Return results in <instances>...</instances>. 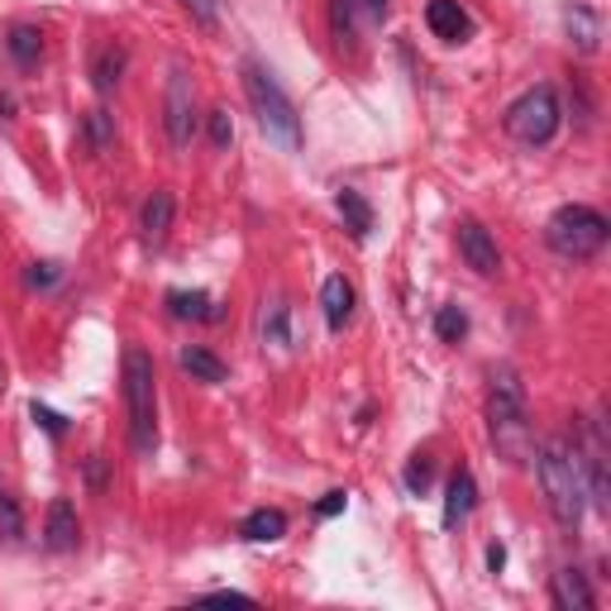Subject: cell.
<instances>
[{
	"label": "cell",
	"mask_w": 611,
	"mask_h": 611,
	"mask_svg": "<svg viewBox=\"0 0 611 611\" xmlns=\"http://www.w3.org/2000/svg\"><path fill=\"white\" fill-rule=\"evenodd\" d=\"M487 430H492V444L506 463H526L530 449H535V435H530V420H526V387H521V373L512 363H497L487 373Z\"/></svg>",
	"instance_id": "obj_1"
},
{
	"label": "cell",
	"mask_w": 611,
	"mask_h": 611,
	"mask_svg": "<svg viewBox=\"0 0 611 611\" xmlns=\"http://www.w3.org/2000/svg\"><path fill=\"white\" fill-rule=\"evenodd\" d=\"M535 473H540L549 516H555L564 530H578V526H583L588 487H583V469H578L574 449L564 444V440H545L540 449H535Z\"/></svg>",
	"instance_id": "obj_2"
},
{
	"label": "cell",
	"mask_w": 611,
	"mask_h": 611,
	"mask_svg": "<svg viewBox=\"0 0 611 611\" xmlns=\"http://www.w3.org/2000/svg\"><path fill=\"white\" fill-rule=\"evenodd\" d=\"M125 406H129V440L135 454L149 459L158 449V368L149 349L125 354Z\"/></svg>",
	"instance_id": "obj_3"
},
{
	"label": "cell",
	"mask_w": 611,
	"mask_h": 611,
	"mask_svg": "<svg viewBox=\"0 0 611 611\" xmlns=\"http://www.w3.org/2000/svg\"><path fill=\"white\" fill-rule=\"evenodd\" d=\"M244 96H249V106L258 115V129L278 149H301V115L264 63H244Z\"/></svg>",
	"instance_id": "obj_4"
},
{
	"label": "cell",
	"mask_w": 611,
	"mask_h": 611,
	"mask_svg": "<svg viewBox=\"0 0 611 611\" xmlns=\"http://www.w3.org/2000/svg\"><path fill=\"white\" fill-rule=\"evenodd\" d=\"M607 235H611L607 215L592 211V206H578V201H574V206H559L555 215H549V225H545V244L559 258H574V264L598 258L607 249Z\"/></svg>",
	"instance_id": "obj_5"
},
{
	"label": "cell",
	"mask_w": 611,
	"mask_h": 611,
	"mask_svg": "<svg viewBox=\"0 0 611 611\" xmlns=\"http://www.w3.org/2000/svg\"><path fill=\"white\" fill-rule=\"evenodd\" d=\"M559 96L555 86H530L526 96H516L512 106H506V135H512L516 143H530V149H540V143H549L559 135Z\"/></svg>",
	"instance_id": "obj_6"
},
{
	"label": "cell",
	"mask_w": 611,
	"mask_h": 611,
	"mask_svg": "<svg viewBox=\"0 0 611 611\" xmlns=\"http://www.w3.org/2000/svg\"><path fill=\"white\" fill-rule=\"evenodd\" d=\"M163 129H168V143H172V149H186V143H192V129H196V86H192V72H186L182 63L168 72Z\"/></svg>",
	"instance_id": "obj_7"
},
{
	"label": "cell",
	"mask_w": 611,
	"mask_h": 611,
	"mask_svg": "<svg viewBox=\"0 0 611 611\" xmlns=\"http://www.w3.org/2000/svg\"><path fill=\"white\" fill-rule=\"evenodd\" d=\"M574 459H578V469H583V487H588V497L607 506L611 502V478H607V440H602V430L598 426H583V435H578V444H574Z\"/></svg>",
	"instance_id": "obj_8"
},
{
	"label": "cell",
	"mask_w": 611,
	"mask_h": 611,
	"mask_svg": "<svg viewBox=\"0 0 611 611\" xmlns=\"http://www.w3.org/2000/svg\"><path fill=\"white\" fill-rule=\"evenodd\" d=\"M454 239H459V254H463V264H469L478 278H497L502 272V254H497V239L487 235L478 221H459L454 229Z\"/></svg>",
	"instance_id": "obj_9"
},
{
	"label": "cell",
	"mask_w": 611,
	"mask_h": 611,
	"mask_svg": "<svg viewBox=\"0 0 611 611\" xmlns=\"http://www.w3.org/2000/svg\"><path fill=\"white\" fill-rule=\"evenodd\" d=\"M426 24H430V34L444 39V43H463V39L473 34V20H469V10H463L459 0H430V6H426Z\"/></svg>",
	"instance_id": "obj_10"
},
{
	"label": "cell",
	"mask_w": 611,
	"mask_h": 611,
	"mask_svg": "<svg viewBox=\"0 0 611 611\" xmlns=\"http://www.w3.org/2000/svg\"><path fill=\"white\" fill-rule=\"evenodd\" d=\"M473 506H478V483H473L469 469H459L454 478H449V492H444V526L454 530L459 521L473 516Z\"/></svg>",
	"instance_id": "obj_11"
},
{
	"label": "cell",
	"mask_w": 611,
	"mask_h": 611,
	"mask_svg": "<svg viewBox=\"0 0 611 611\" xmlns=\"http://www.w3.org/2000/svg\"><path fill=\"white\" fill-rule=\"evenodd\" d=\"M320 311H325L330 330H344L349 315H354V287L344 278H325V287H320Z\"/></svg>",
	"instance_id": "obj_12"
},
{
	"label": "cell",
	"mask_w": 611,
	"mask_h": 611,
	"mask_svg": "<svg viewBox=\"0 0 611 611\" xmlns=\"http://www.w3.org/2000/svg\"><path fill=\"white\" fill-rule=\"evenodd\" d=\"M77 535H82V526H77V512H72V502H63L57 497L53 506H49V549H57V555H67V549H77Z\"/></svg>",
	"instance_id": "obj_13"
},
{
	"label": "cell",
	"mask_w": 611,
	"mask_h": 611,
	"mask_svg": "<svg viewBox=\"0 0 611 611\" xmlns=\"http://www.w3.org/2000/svg\"><path fill=\"white\" fill-rule=\"evenodd\" d=\"M239 535H244V540H254V545H272V540H282V535H287V516L278 512V506H258V512H249L239 521Z\"/></svg>",
	"instance_id": "obj_14"
},
{
	"label": "cell",
	"mask_w": 611,
	"mask_h": 611,
	"mask_svg": "<svg viewBox=\"0 0 611 611\" xmlns=\"http://www.w3.org/2000/svg\"><path fill=\"white\" fill-rule=\"evenodd\" d=\"M125 49L120 43H100V49L92 53V86L96 92H115L120 86V77H125Z\"/></svg>",
	"instance_id": "obj_15"
},
{
	"label": "cell",
	"mask_w": 611,
	"mask_h": 611,
	"mask_svg": "<svg viewBox=\"0 0 611 611\" xmlns=\"http://www.w3.org/2000/svg\"><path fill=\"white\" fill-rule=\"evenodd\" d=\"M555 607H564V611H592V607H598V598H592V588H588V578L578 574V569L555 574Z\"/></svg>",
	"instance_id": "obj_16"
},
{
	"label": "cell",
	"mask_w": 611,
	"mask_h": 611,
	"mask_svg": "<svg viewBox=\"0 0 611 611\" xmlns=\"http://www.w3.org/2000/svg\"><path fill=\"white\" fill-rule=\"evenodd\" d=\"M334 206H340L344 225L354 239H368L373 235V206L363 201V192H354V186H340V196H334Z\"/></svg>",
	"instance_id": "obj_17"
},
{
	"label": "cell",
	"mask_w": 611,
	"mask_h": 611,
	"mask_svg": "<svg viewBox=\"0 0 611 611\" xmlns=\"http://www.w3.org/2000/svg\"><path fill=\"white\" fill-rule=\"evenodd\" d=\"M139 229H143V239H153V244L168 235V229H172V192H153L149 201H143Z\"/></svg>",
	"instance_id": "obj_18"
},
{
	"label": "cell",
	"mask_w": 611,
	"mask_h": 611,
	"mask_svg": "<svg viewBox=\"0 0 611 611\" xmlns=\"http://www.w3.org/2000/svg\"><path fill=\"white\" fill-rule=\"evenodd\" d=\"M178 363H182V368L196 377V383H225V377H229V368H225V363L215 358L211 349H201V344H186L182 354H178Z\"/></svg>",
	"instance_id": "obj_19"
},
{
	"label": "cell",
	"mask_w": 611,
	"mask_h": 611,
	"mask_svg": "<svg viewBox=\"0 0 611 611\" xmlns=\"http://www.w3.org/2000/svg\"><path fill=\"white\" fill-rule=\"evenodd\" d=\"M168 311L178 320H221V306L206 292H168Z\"/></svg>",
	"instance_id": "obj_20"
},
{
	"label": "cell",
	"mask_w": 611,
	"mask_h": 611,
	"mask_svg": "<svg viewBox=\"0 0 611 611\" xmlns=\"http://www.w3.org/2000/svg\"><path fill=\"white\" fill-rule=\"evenodd\" d=\"M6 49H10L14 63L29 67V63H39V53H43V34H39L34 24H14L10 39H6Z\"/></svg>",
	"instance_id": "obj_21"
},
{
	"label": "cell",
	"mask_w": 611,
	"mask_h": 611,
	"mask_svg": "<svg viewBox=\"0 0 611 611\" xmlns=\"http://www.w3.org/2000/svg\"><path fill=\"white\" fill-rule=\"evenodd\" d=\"M435 334H440L444 344H459L463 334H469V315H463L459 306H440V315H435Z\"/></svg>",
	"instance_id": "obj_22"
},
{
	"label": "cell",
	"mask_w": 611,
	"mask_h": 611,
	"mask_svg": "<svg viewBox=\"0 0 611 611\" xmlns=\"http://www.w3.org/2000/svg\"><path fill=\"white\" fill-rule=\"evenodd\" d=\"M20 535H24L20 502H14L10 492H0V540H6V545H20Z\"/></svg>",
	"instance_id": "obj_23"
},
{
	"label": "cell",
	"mask_w": 611,
	"mask_h": 611,
	"mask_svg": "<svg viewBox=\"0 0 611 611\" xmlns=\"http://www.w3.org/2000/svg\"><path fill=\"white\" fill-rule=\"evenodd\" d=\"M574 24H578V49H583V53L598 49V34H602L598 14L583 10V6H574V10H569V29H574Z\"/></svg>",
	"instance_id": "obj_24"
},
{
	"label": "cell",
	"mask_w": 611,
	"mask_h": 611,
	"mask_svg": "<svg viewBox=\"0 0 611 611\" xmlns=\"http://www.w3.org/2000/svg\"><path fill=\"white\" fill-rule=\"evenodd\" d=\"M430 483H435V459H430V454H416L411 463H406V492L426 497Z\"/></svg>",
	"instance_id": "obj_25"
},
{
	"label": "cell",
	"mask_w": 611,
	"mask_h": 611,
	"mask_svg": "<svg viewBox=\"0 0 611 611\" xmlns=\"http://www.w3.org/2000/svg\"><path fill=\"white\" fill-rule=\"evenodd\" d=\"M264 340L268 344H287V306H272L264 315Z\"/></svg>",
	"instance_id": "obj_26"
},
{
	"label": "cell",
	"mask_w": 611,
	"mask_h": 611,
	"mask_svg": "<svg viewBox=\"0 0 611 611\" xmlns=\"http://www.w3.org/2000/svg\"><path fill=\"white\" fill-rule=\"evenodd\" d=\"M29 416H34V420H39V426H43V430H49V435H53V440H63V435H67V420H63V416H57V411H49V406H39V401H34V406H29Z\"/></svg>",
	"instance_id": "obj_27"
},
{
	"label": "cell",
	"mask_w": 611,
	"mask_h": 611,
	"mask_svg": "<svg viewBox=\"0 0 611 611\" xmlns=\"http://www.w3.org/2000/svg\"><path fill=\"white\" fill-rule=\"evenodd\" d=\"M229 139H235V125H229L225 110H211V143L215 149H229Z\"/></svg>",
	"instance_id": "obj_28"
},
{
	"label": "cell",
	"mask_w": 611,
	"mask_h": 611,
	"mask_svg": "<svg viewBox=\"0 0 611 611\" xmlns=\"http://www.w3.org/2000/svg\"><path fill=\"white\" fill-rule=\"evenodd\" d=\"M334 34H340V43L354 34V0H334Z\"/></svg>",
	"instance_id": "obj_29"
},
{
	"label": "cell",
	"mask_w": 611,
	"mask_h": 611,
	"mask_svg": "<svg viewBox=\"0 0 611 611\" xmlns=\"http://www.w3.org/2000/svg\"><path fill=\"white\" fill-rule=\"evenodd\" d=\"M57 282V264H29L24 287H53Z\"/></svg>",
	"instance_id": "obj_30"
},
{
	"label": "cell",
	"mask_w": 611,
	"mask_h": 611,
	"mask_svg": "<svg viewBox=\"0 0 611 611\" xmlns=\"http://www.w3.org/2000/svg\"><path fill=\"white\" fill-rule=\"evenodd\" d=\"M86 129H92V143H96V149H106V143H110V125H106V110H92V115H86Z\"/></svg>",
	"instance_id": "obj_31"
},
{
	"label": "cell",
	"mask_w": 611,
	"mask_h": 611,
	"mask_svg": "<svg viewBox=\"0 0 611 611\" xmlns=\"http://www.w3.org/2000/svg\"><path fill=\"white\" fill-rule=\"evenodd\" d=\"M354 10H363V14H368V20H387L392 0H354Z\"/></svg>",
	"instance_id": "obj_32"
},
{
	"label": "cell",
	"mask_w": 611,
	"mask_h": 611,
	"mask_svg": "<svg viewBox=\"0 0 611 611\" xmlns=\"http://www.w3.org/2000/svg\"><path fill=\"white\" fill-rule=\"evenodd\" d=\"M344 506H349V497H344V492H325V502H320L315 512H320V516H340Z\"/></svg>",
	"instance_id": "obj_33"
},
{
	"label": "cell",
	"mask_w": 611,
	"mask_h": 611,
	"mask_svg": "<svg viewBox=\"0 0 611 611\" xmlns=\"http://www.w3.org/2000/svg\"><path fill=\"white\" fill-rule=\"evenodd\" d=\"M182 6L192 10L201 24H215V0H182Z\"/></svg>",
	"instance_id": "obj_34"
},
{
	"label": "cell",
	"mask_w": 611,
	"mask_h": 611,
	"mask_svg": "<svg viewBox=\"0 0 611 611\" xmlns=\"http://www.w3.org/2000/svg\"><path fill=\"white\" fill-rule=\"evenodd\" d=\"M502 564H506V545H487V569L502 574Z\"/></svg>",
	"instance_id": "obj_35"
},
{
	"label": "cell",
	"mask_w": 611,
	"mask_h": 611,
	"mask_svg": "<svg viewBox=\"0 0 611 611\" xmlns=\"http://www.w3.org/2000/svg\"><path fill=\"white\" fill-rule=\"evenodd\" d=\"M206 602H254V598H249V592H235V588H229V592H206Z\"/></svg>",
	"instance_id": "obj_36"
}]
</instances>
